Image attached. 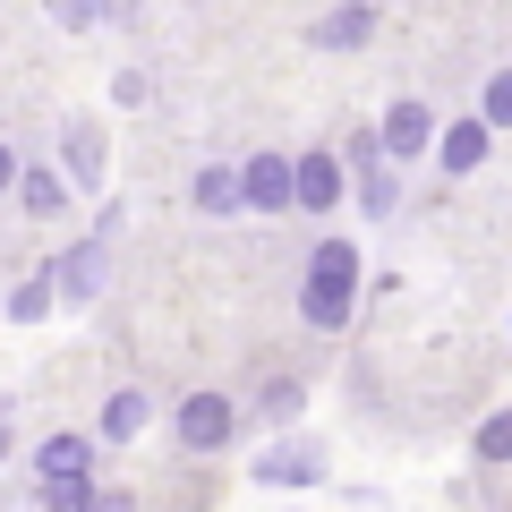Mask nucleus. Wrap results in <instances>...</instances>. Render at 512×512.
Masks as SVG:
<instances>
[{
	"instance_id": "nucleus-13",
	"label": "nucleus",
	"mask_w": 512,
	"mask_h": 512,
	"mask_svg": "<svg viewBox=\"0 0 512 512\" xmlns=\"http://www.w3.org/2000/svg\"><path fill=\"white\" fill-rule=\"evenodd\" d=\"M9 180H18V163H9V154H0V188H9Z\"/></svg>"
},
{
	"instance_id": "nucleus-1",
	"label": "nucleus",
	"mask_w": 512,
	"mask_h": 512,
	"mask_svg": "<svg viewBox=\"0 0 512 512\" xmlns=\"http://www.w3.org/2000/svg\"><path fill=\"white\" fill-rule=\"evenodd\" d=\"M350 291H359V248L325 239L316 265H308V325H342V316H350Z\"/></svg>"
},
{
	"instance_id": "nucleus-5",
	"label": "nucleus",
	"mask_w": 512,
	"mask_h": 512,
	"mask_svg": "<svg viewBox=\"0 0 512 512\" xmlns=\"http://www.w3.org/2000/svg\"><path fill=\"white\" fill-rule=\"evenodd\" d=\"M427 137H436V120H427V103H393V120H384V154H419Z\"/></svg>"
},
{
	"instance_id": "nucleus-10",
	"label": "nucleus",
	"mask_w": 512,
	"mask_h": 512,
	"mask_svg": "<svg viewBox=\"0 0 512 512\" xmlns=\"http://www.w3.org/2000/svg\"><path fill=\"white\" fill-rule=\"evenodd\" d=\"M197 197H205V214H222V205H239V171H205V180H197Z\"/></svg>"
},
{
	"instance_id": "nucleus-2",
	"label": "nucleus",
	"mask_w": 512,
	"mask_h": 512,
	"mask_svg": "<svg viewBox=\"0 0 512 512\" xmlns=\"http://www.w3.org/2000/svg\"><path fill=\"white\" fill-rule=\"evenodd\" d=\"M239 205H265V214H282V205H291V163H282V154H256V163L239 171Z\"/></svg>"
},
{
	"instance_id": "nucleus-4",
	"label": "nucleus",
	"mask_w": 512,
	"mask_h": 512,
	"mask_svg": "<svg viewBox=\"0 0 512 512\" xmlns=\"http://www.w3.org/2000/svg\"><path fill=\"white\" fill-rule=\"evenodd\" d=\"M180 436L197 444V453H205V444H222V436H231V402H222V393H197V402L180 410Z\"/></svg>"
},
{
	"instance_id": "nucleus-6",
	"label": "nucleus",
	"mask_w": 512,
	"mask_h": 512,
	"mask_svg": "<svg viewBox=\"0 0 512 512\" xmlns=\"http://www.w3.org/2000/svg\"><path fill=\"white\" fill-rule=\"evenodd\" d=\"M478 163H487V120H461L444 137V171H478Z\"/></svg>"
},
{
	"instance_id": "nucleus-11",
	"label": "nucleus",
	"mask_w": 512,
	"mask_h": 512,
	"mask_svg": "<svg viewBox=\"0 0 512 512\" xmlns=\"http://www.w3.org/2000/svg\"><path fill=\"white\" fill-rule=\"evenodd\" d=\"M478 461H512V410L478 427Z\"/></svg>"
},
{
	"instance_id": "nucleus-9",
	"label": "nucleus",
	"mask_w": 512,
	"mask_h": 512,
	"mask_svg": "<svg viewBox=\"0 0 512 512\" xmlns=\"http://www.w3.org/2000/svg\"><path fill=\"white\" fill-rule=\"evenodd\" d=\"M359 35H367V9H342V18L316 26V43H333V52H342V43H359Z\"/></svg>"
},
{
	"instance_id": "nucleus-3",
	"label": "nucleus",
	"mask_w": 512,
	"mask_h": 512,
	"mask_svg": "<svg viewBox=\"0 0 512 512\" xmlns=\"http://www.w3.org/2000/svg\"><path fill=\"white\" fill-rule=\"evenodd\" d=\"M333 197H342V163H333V154L291 163V205H333Z\"/></svg>"
},
{
	"instance_id": "nucleus-14",
	"label": "nucleus",
	"mask_w": 512,
	"mask_h": 512,
	"mask_svg": "<svg viewBox=\"0 0 512 512\" xmlns=\"http://www.w3.org/2000/svg\"><path fill=\"white\" fill-rule=\"evenodd\" d=\"M0 453H9V419H0Z\"/></svg>"
},
{
	"instance_id": "nucleus-12",
	"label": "nucleus",
	"mask_w": 512,
	"mask_h": 512,
	"mask_svg": "<svg viewBox=\"0 0 512 512\" xmlns=\"http://www.w3.org/2000/svg\"><path fill=\"white\" fill-rule=\"evenodd\" d=\"M487 128H512V77H495V86H487Z\"/></svg>"
},
{
	"instance_id": "nucleus-8",
	"label": "nucleus",
	"mask_w": 512,
	"mask_h": 512,
	"mask_svg": "<svg viewBox=\"0 0 512 512\" xmlns=\"http://www.w3.org/2000/svg\"><path fill=\"white\" fill-rule=\"evenodd\" d=\"M146 427V393H111V410H103V436H137Z\"/></svg>"
},
{
	"instance_id": "nucleus-7",
	"label": "nucleus",
	"mask_w": 512,
	"mask_h": 512,
	"mask_svg": "<svg viewBox=\"0 0 512 512\" xmlns=\"http://www.w3.org/2000/svg\"><path fill=\"white\" fill-rule=\"evenodd\" d=\"M43 478H86V436H52L43 444Z\"/></svg>"
}]
</instances>
